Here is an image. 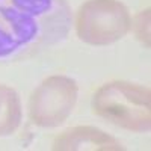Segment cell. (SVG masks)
<instances>
[{
	"mask_svg": "<svg viewBox=\"0 0 151 151\" xmlns=\"http://www.w3.org/2000/svg\"><path fill=\"white\" fill-rule=\"evenodd\" d=\"M79 88L71 77L50 76L29 98V118L44 129L58 127L71 115L77 101Z\"/></svg>",
	"mask_w": 151,
	"mask_h": 151,
	"instance_id": "cell-4",
	"label": "cell"
},
{
	"mask_svg": "<svg viewBox=\"0 0 151 151\" xmlns=\"http://www.w3.org/2000/svg\"><path fill=\"white\" fill-rule=\"evenodd\" d=\"M71 26L67 0H0V64L29 59L58 45Z\"/></svg>",
	"mask_w": 151,
	"mask_h": 151,
	"instance_id": "cell-1",
	"label": "cell"
},
{
	"mask_svg": "<svg viewBox=\"0 0 151 151\" xmlns=\"http://www.w3.org/2000/svg\"><path fill=\"white\" fill-rule=\"evenodd\" d=\"M92 110L121 129L147 133L151 129V94L145 86L130 82H110L94 94Z\"/></svg>",
	"mask_w": 151,
	"mask_h": 151,
	"instance_id": "cell-2",
	"label": "cell"
},
{
	"mask_svg": "<svg viewBox=\"0 0 151 151\" xmlns=\"http://www.w3.org/2000/svg\"><path fill=\"white\" fill-rule=\"evenodd\" d=\"M132 26L136 36L145 44V47H150V9L137 14L136 18L132 20Z\"/></svg>",
	"mask_w": 151,
	"mask_h": 151,
	"instance_id": "cell-7",
	"label": "cell"
},
{
	"mask_svg": "<svg viewBox=\"0 0 151 151\" xmlns=\"http://www.w3.org/2000/svg\"><path fill=\"white\" fill-rule=\"evenodd\" d=\"M132 29V15L119 0H88L76 15L77 36L91 45H109Z\"/></svg>",
	"mask_w": 151,
	"mask_h": 151,
	"instance_id": "cell-3",
	"label": "cell"
},
{
	"mask_svg": "<svg viewBox=\"0 0 151 151\" xmlns=\"http://www.w3.org/2000/svg\"><path fill=\"white\" fill-rule=\"evenodd\" d=\"M21 122V103L18 94L0 85V136L12 134Z\"/></svg>",
	"mask_w": 151,
	"mask_h": 151,
	"instance_id": "cell-6",
	"label": "cell"
},
{
	"mask_svg": "<svg viewBox=\"0 0 151 151\" xmlns=\"http://www.w3.org/2000/svg\"><path fill=\"white\" fill-rule=\"evenodd\" d=\"M56 151H119L125 150L124 145L109 133L92 125L71 127L56 136L52 145Z\"/></svg>",
	"mask_w": 151,
	"mask_h": 151,
	"instance_id": "cell-5",
	"label": "cell"
}]
</instances>
